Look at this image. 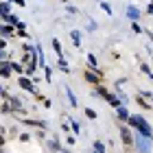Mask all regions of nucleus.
I'll use <instances>...</instances> for the list:
<instances>
[{
	"instance_id": "nucleus-14",
	"label": "nucleus",
	"mask_w": 153,
	"mask_h": 153,
	"mask_svg": "<svg viewBox=\"0 0 153 153\" xmlns=\"http://www.w3.org/2000/svg\"><path fill=\"white\" fill-rule=\"evenodd\" d=\"M0 31H2V35H4V37H9V35H11V33H13V29H11V26H9V24H4V26H2V29H0Z\"/></svg>"
},
{
	"instance_id": "nucleus-11",
	"label": "nucleus",
	"mask_w": 153,
	"mask_h": 153,
	"mask_svg": "<svg viewBox=\"0 0 153 153\" xmlns=\"http://www.w3.org/2000/svg\"><path fill=\"white\" fill-rule=\"evenodd\" d=\"M70 37H72V42H74V46H79V44H81V33H79V31H72V33H70Z\"/></svg>"
},
{
	"instance_id": "nucleus-15",
	"label": "nucleus",
	"mask_w": 153,
	"mask_h": 153,
	"mask_svg": "<svg viewBox=\"0 0 153 153\" xmlns=\"http://www.w3.org/2000/svg\"><path fill=\"white\" fill-rule=\"evenodd\" d=\"M9 9H11V4L9 2H2V18L9 16Z\"/></svg>"
},
{
	"instance_id": "nucleus-28",
	"label": "nucleus",
	"mask_w": 153,
	"mask_h": 153,
	"mask_svg": "<svg viewBox=\"0 0 153 153\" xmlns=\"http://www.w3.org/2000/svg\"><path fill=\"white\" fill-rule=\"evenodd\" d=\"M51 72H53L51 66H46V81H48V83H51Z\"/></svg>"
},
{
	"instance_id": "nucleus-5",
	"label": "nucleus",
	"mask_w": 153,
	"mask_h": 153,
	"mask_svg": "<svg viewBox=\"0 0 153 153\" xmlns=\"http://www.w3.org/2000/svg\"><path fill=\"white\" fill-rule=\"evenodd\" d=\"M22 125H31V127H39V129H46V123H42V120H29V118H24Z\"/></svg>"
},
{
	"instance_id": "nucleus-7",
	"label": "nucleus",
	"mask_w": 153,
	"mask_h": 153,
	"mask_svg": "<svg viewBox=\"0 0 153 153\" xmlns=\"http://www.w3.org/2000/svg\"><path fill=\"white\" fill-rule=\"evenodd\" d=\"M11 72H13V66L9 64V61H2V76L7 79V76H9Z\"/></svg>"
},
{
	"instance_id": "nucleus-2",
	"label": "nucleus",
	"mask_w": 153,
	"mask_h": 153,
	"mask_svg": "<svg viewBox=\"0 0 153 153\" xmlns=\"http://www.w3.org/2000/svg\"><path fill=\"white\" fill-rule=\"evenodd\" d=\"M136 144H138V151H140V153H151V142H149L147 136H138Z\"/></svg>"
},
{
	"instance_id": "nucleus-3",
	"label": "nucleus",
	"mask_w": 153,
	"mask_h": 153,
	"mask_svg": "<svg viewBox=\"0 0 153 153\" xmlns=\"http://www.w3.org/2000/svg\"><path fill=\"white\" fill-rule=\"evenodd\" d=\"M120 136H123V142L125 144H134V136H131V131L127 129V125H120Z\"/></svg>"
},
{
	"instance_id": "nucleus-12",
	"label": "nucleus",
	"mask_w": 153,
	"mask_h": 153,
	"mask_svg": "<svg viewBox=\"0 0 153 153\" xmlns=\"http://www.w3.org/2000/svg\"><path fill=\"white\" fill-rule=\"evenodd\" d=\"M9 103H11V107L16 109V112H22V107H20V101H18V99H9Z\"/></svg>"
},
{
	"instance_id": "nucleus-10",
	"label": "nucleus",
	"mask_w": 153,
	"mask_h": 153,
	"mask_svg": "<svg viewBox=\"0 0 153 153\" xmlns=\"http://www.w3.org/2000/svg\"><path fill=\"white\" fill-rule=\"evenodd\" d=\"M2 20H4V22H9V24H13V26H20V18L18 16H7Z\"/></svg>"
},
{
	"instance_id": "nucleus-22",
	"label": "nucleus",
	"mask_w": 153,
	"mask_h": 153,
	"mask_svg": "<svg viewBox=\"0 0 153 153\" xmlns=\"http://www.w3.org/2000/svg\"><path fill=\"white\" fill-rule=\"evenodd\" d=\"M88 61H90L92 68H96V57H94V55H88Z\"/></svg>"
},
{
	"instance_id": "nucleus-17",
	"label": "nucleus",
	"mask_w": 153,
	"mask_h": 153,
	"mask_svg": "<svg viewBox=\"0 0 153 153\" xmlns=\"http://www.w3.org/2000/svg\"><path fill=\"white\" fill-rule=\"evenodd\" d=\"M48 147H51V151H61V149H59V142H57V140H51V142H48Z\"/></svg>"
},
{
	"instance_id": "nucleus-20",
	"label": "nucleus",
	"mask_w": 153,
	"mask_h": 153,
	"mask_svg": "<svg viewBox=\"0 0 153 153\" xmlns=\"http://www.w3.org/2000/svg\"><path fill=\"white\" fill-rule=\"evenodd\" d=\"M101 9L105 11V13H112V7H109L107 2H101Z\"/></svg>"
},
{
	"instance_id": "nucleus-30",
	"label": "nucleus",
	"mask_w": 153,
	"mask_h": 153,
	"mask_svg": "<svg viewBox=\"0 0 153 153\" xmlns=\"http://www.w3.org/2000/svg\"><path fill=\"white\" fill-rule=\"evenodd\" d=\"M149 13H151V16H153V4H149V9H147Z\"/></svg>"
},
{
	"instance_id": "nucleus-19",
	"label": "nucleus",
	"mask_w": 153,
	"mask_h": 153,
	"mask_svg": "<svg viewBox=\"0 0 153 153\" xmlns=\"http://www.w3.org/2000/svg\"><path fill=\"white\" fill-rule=\"evenodd\" d=\"M138 105H140V107H147V109H151V107L147 105V101L142 99V96H138Z\"/></svg>"
},
{
	"instance_id": "nucleus-9",
	"label": "nucleus",
	"mask_w": 153,
	"mask_h": 153,
	"mask_svg": "<svg viewBox=\"0 0 153 153\" xmlns=\"http://www.w3.org/2000/svg\"><path fill=\"white\" fill-rule=\"evenodd\" d=\"M99 79H101V74H94V72H85V81H90V83H99Z\"/></svg>"
},
{
	"instance_id": "nucleus-16",
	"label": "nucleus",
	"mask_w": 153,
	"mask_h": 153,
	"mask_svg": "<svg viewBox=\"0 0 153 153\" xmlns=\"http://www.w3.org/2000/svg\"><path fill=\"white\" fill-rule=\"evenodd\" d=\"M66 92H68V99H70V105H72V107H76V99H74L72 90H66Z\"/></svg>"
},
{
	"instance_id": "nucleus-32",
	"label": "nucleus",
	"mask_w": 153,
	"mask_h": 153,
	"mask_svg": "<svg viewBox=\"0 0 153 153\" xmlns=\"http://www.w3.org/2000/svg\"><path fill=\"white\" fill-rule=\"evenodd\" d=\"M151 2H153V0H151Z\"/></svg>"
},
{
	"instance_id": "nucleus-18",
	"label": "nucleus",
	"mask_w": 153,
	"mask_h": 153,
	"mask_svg": "<svg viewBox=\"0 0 153 153\" xmlns=\"http://www.w3.org/2000/svg\"><path fill=\"white\" fill-rule=\"evenodd\" d=\"M94 149H96V153H105V147L101 142H94Z\"/></svg>"
},
{
	"instance_id": "nucleus-13",
	"label": "nucleus",
	"mask_w": 153,
	"mask_h": 153,
	"mask_svg": "<svg viewBox=\"0 0 153 153\" xmlns=\"http://www.w3.org/2000/svg\"><path fill=\"white\" fill-rule=\"evenodd\" d=\"M140 70H142V72H147L149 79H153V72H151V68H149L147 64H140Z\"/></svg>"
},
{
	"instance_id": "nucleus-31",
	"label": "nucleus",
	"mask_w": 153,
	"mask_h": 153,
	"mask_svg": "<svg viewBox=\"0 0 153 153\" xmlns=\"http://www.w3.org/2000/svg\"><path fill=\"white\" fill-rule=\"evenodd\" d=\"M61 153H68V151H61Z\"/></svg>"
},
{
	"instance_id": "nucleus-8",
	"label": "nucleus",
	"mask_w": 153,
	"mask_h": 153,
	"mask_svg": "<svg viewBox=\"0 0 153 153\" xmlns=\"http://www.w3.org/2000/svg\"><path fill=\"white\" fill-rule=\"evenodd\" d=\"M127 16H129L131 20H138V18H140V11H138L136 7H129V9H127Z\"/></svg>"
},
{
	"instance_id": "nucleus-24",
	"label": "nucleus",
	"mask_w": 153,
	"mask_h": 153,
	"mask_svg": "<svg viewBox=\"0 0 153 153\" xmlns=\"http://www.w3.org/2000/svg\"><path fill=\"white\" fill-rule=\"evenodd\" d=\"M11 66H13V72H24V70H22V66H20V64H16V61H13Z\"/></svg>"
},
{
	"instance_id": "nucleus-25",
	"label": "nucleus",
	"mask_w": 153,
	"mask_h": 153,
	"mask_svg": "<svg viewBox=\"0 0 153 153\" xmlns=\"http://www.w3.org/2000/svg\"><path fill=\"white\" fill-rule=\"evenodd\" d=\"M131 29H134V31L138 33V35H140V33H142V29H140V24H138V22H134V24H131Z\"/></svg>"
},
{
	"instance_id": "nucleus-6",
	"label": "nucleus",
	"mask_w": 153,
	"mask_h": 153,
	"mask_svg": "<svg viewBox=\"0 0 153 153\" xmlns=\"http://www.w3.org/2000/svg\"><path fill=\"white\" fill-rule=\"evenodd\" d=\"M118 118H120V120H125V123H129L131 116H129V112H127V107H125V105L118 107Z\"/></svg>"
},
{
	"instance_id": "nucleus-29",
	"label": "nucleus",
	"mask_w": 153,
	"mask_h": 153,
	"mask_svg": "<svg viewBox=\"0 0 153 153\" xmlns=\"http://www.w3.org/2000/svg\"><path fill=\"white\" fill-rule=\"evenodd\" d=\"M11 2H16L18 7H24V4H26V2H24V0H11Z\"/></svg>"
},
{
	"instance_id": "nucleus-27",
	"label": "nucleus",
	"mask_w": 153,
	"mask_h": 153,
	"mask_svg": "<svg viewBox=\"0 0 153 153\" xmlns=\"http://www.w3.org/2000/svg\"><path fill=\"white\" fill-rule=\"evenodd\" d=\"M72 131H74V134H79V131H81V125H79V123H72Z\"/></svg>"
},
{
	"instance_id": "nucleus-1",
	"label": "nucleus",
	"mask_w": 153,
	"mask_h": 153,
	"mask_svg": "<svg viewBox=\"0 0 153 153\" xmlns=\"http://www.w3.org/2000/svg\"><path fill=\"white\" fill-rule=\"evenodd\" d=\"M129 125H131V127H136V129L140 131L142 136L151 138V127H149V123L144 120L142 116H131V118H129Z\"/></svg>"
},
{
	"instance_id": "nucleus-21",
	"label": "nucleus",
	"mask_w": 153,
	"mask_h": 153,
	"mask_svg": "<svg viewBox=\"0 0 153 153\" xmlns=\"http://www.w3.org/2000/svg\"><path fill=\"white\" fill-rule=\"evenodd\" d=\"M53 48L57 51V55H61V46H59V42H57V39H53Z\"/></svg>"
},
{
	"instance_id": "nucleus-4",
	"label": "nucleus",
	"mask_w": 153,
	"mask_h": 153,
	"mask_svg": "<svg viewBox=\"0 0 153 153\" xmlns=\"http://www.w3.org/2000/svg\"><path fill=\"white\" fill-rule=\"evenodd\" d=\"M33 83H35V81L26 79V76H20V85H22L24 90H29V92H33Z\"/></svg>"
},
{
	"instance_id": "nucleus-26",
	"label": "nucleus",
	"mask_w": 153,
	"mask_h": 153,
	"mask_svg": "<svg viewBox=\"0 0 153 153\" xmlns=\"http://www.w3.org/2000/svg\"><path fill=\"white\" fill-rule=\"evenodd\" d=\"M59 68H61V70H64V72H68V64H66L64 59H59Z\"/></svg>"
},
{
	"instance_id": "nucleus-23",
	"label": "nucleus",
	"mask_w": 153,
	"mask_h": 153,
	"mask_svg": "<svg viewBox=\"0 0 153 153\" xmlns=\"http://www.w3.org/2000/svg\"><path fill=\"white\" fill-rule=\"evenodd\" d=\"M85 116H88V118H96V112H94V109H90V107H88V109H85Z\"/></svg>"
}]
</instances>
